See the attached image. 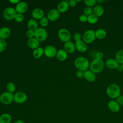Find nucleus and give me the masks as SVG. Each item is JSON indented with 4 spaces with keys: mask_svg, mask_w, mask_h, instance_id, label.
I'll return each instance as SVG.
<instances>
[{
    "mask_svg": "<svg viewBox=\"0 0 123 123\" xmlns=\"http://www.w3.org/2000/svg\"><path fill=\"white\" fill-rule=\"evenodd\" d=\"M117 70L119 71H122V67H121V65H119L118 66V67L117 68Z\"/></svg>",
    "mask_w": 123,
    "mask_h": 123,
    "instance_id": "a18cd8bd",
    "label": "nucleus"
},
{
    "mask_svg": "<svg viewBox=\"0 0 123 123\" xmlns=\"http://www.w3.org/2000/svg\"><path fill=\"white\" fill-rule=\"evenodd\" d=\"M75 0V1L76 2V3L77 2H81V0Z\"/></svg>",
    "mask_w": 123,
    "mask_h": 123,
    "instance_id": "49530a36",
    "label": "nucleus"
},
{
    "mask_svg": "<svg viewBox=\"0 0 123 123\" xmlns=\"http://www.w3.org/2000/svg\"><path fill=\"white\" fill-rule=\"evenodd\" d=\"M84 72L81 71V70H77L76 72V76L77 77L79 78H81L82 77H84Z\"/></svg>",
    "mask_w": 123,
    "mask_h": 123,
    "instance_id": "ea45409f",
    "label": "nucleus"
},
{
    "mask_svg": "<svg viewBox=\"0 0 123 123\" xmlns=\"http://www.w3.org/2000/svg\"><path fill=\"white\" fill-rule=\"evenodd\" d=\"M121 67H122V71H123V64H121Z\"/></svg>",
    "mask_w": 123,
    "mask_h": 123,
    "instance_id": "de8ad7c7",
    "label": "nucleus"
},
{
    "mask_svg": "<svg viewBox=\"0 0 123 123\" xmlns=\"http://www.w3.org/2000/svg\"><path fill=\"white\" fill-rule=\"evenodd\" d=\"M119 64H123V49L118 50L115 54V59Z\"/></svg>",
    "mask_w": 123,
    "mask_h": 123,
    "instance_id": "cd10ccee",
    "label": "nucleus"
},
{
    "mask_svg": "<svg viewBox=\"0 0 123 123\" xmlns=\"http://www.w3.org/2000/svg\"><path fill=\"white\" fill-rule=\"evenodd\" d=\"M32 16L35 20H40L44 16V12L40 8H35L32 12Z\"/></svg>",
    "mask_w": 123,
    "mask_h": 123,
    "instance_id": "f3484780",
    "label": "nucleus"
},
{
    "mask_svg": "<svg viewBox=\"0 0 123 123\" xmlns=\"http://www.w3.org/2000/svg\"><path fill=\"white\" fill-rule=\"evenodd\" d=\"M104 62L102 59L97 58L94 59L89 64V70L95 74H98L101 72L104 68Z\"/></svg>",
    "mask_w": 123,
    "mask_h": 123,
    "instance_id": "f03ea898",
    "label": "nucleus"
},
{
    "mask_svg": "<svg viewBox=\"0 0 123 123\" xmlns=\"http://www.w3.org/2000/svg\"><path fill=\"white\" fill-rule=\"evenodd\" d=\"M11 29L6 26H3L0 28V38L5 40L11 35Z\"/></svg>",
    "mask_w": 123,
    "mask_h": 123,
    "instance_id": "dca6fc26",
    "label": "nucleus"
},
{
    "mask_svg": "<svg viewBox=\"0 0 123 123\" xmlns=\"http://www.w3.org/2000/svg\"><path fill=\"white\" fill-rule=\"evenodd\" d=\"M83 40L86 44H90L96 38L95 36V31L92 29H88L83 34L82 36Z\"/></svg>",
    "mask_w": 123,
    "mask_h": 123,
    "instance_id": "423d86ee",
    "label": "nucleus"
},
{
    "mask_svg": "<svg viewBox=\"0 0 123 123\" xmlns=\"http://www.w3.org/2000/svg\"><path fill=\"white\" fill-rule=\"evenodd\" d=\"M6 88L8 92L13 93L16 90V86L14 83L10 82L7 84Z\"/></svg>",
    "mask_w": 123,
    "mask_h": 123,
    "instance_id": "c756f323",
    "label": "nucleus"
},
{
    "mask_svg": "<svg viewBox=\"0 0 123 123\" xmlns=\"http://www.w3.org/2000/svg\"><path fill=\"white\" fill-rule=\"evenodd\" d=\"M105 64L108 68L111 69H117L119 65L118 62L114 59H109L107 60Z\"/></svg>",
    "mask_w": 123,
    "mask_h": 123,
    "instance_id": "aec40b11",
    "label": "nucleus"
},
{
    "mask_svg": "<svg viewBox=\"0 0 123 123\" xmlns=\"http://www.w3.org/2000/svg\"><path fill=\"white\" fill-rule=\"evenodd\" d=\"M84 14L87 16L92 14L93 13V9L91 7H86L84 9Z\"/></svg>",
    "mask_w": 123,
    "mask_h": 123,
    "instance_id": "f704fd0d",
    "label": "nucleus"
},
{
    "mask_svg": "<svg viewBox=\"0 0 123 123\" xmlns=\"http://www.w3.org/2000/svg\"><path fill=\"white\" fill-rule=\"evenodd\" d=\"M90 62L84 56H79L74 61V65L78 69L85 72L89 68Z\"/></svg>",
    "mask_w": 123,
    "mask_h": 123,
    "instance_id": "f257e3e1",
    "label": "nucleus"
},
{
    "mask_svg": "<svg viewBox=\"0 0 123 123\" xmlns=\"http://www.w3.org/2000/svg\"><path fill=\"white\" fill-rule=\"evenodd\" d=\"M95 56L96 58L102 60V58L103 57V53L101 51H98L96 53Z\"/></svg>",
    "mask_w": 123,
    "mask_h": 123,
    "instance_id": "a19ab883",
    "label": "nucleus"
},
{
    "mask_svg": "<svg viewBox=\"0 0 123 123\" xmlns=\"http://www.w3.org/2000/svg\"><path fill=\"white\" fill-rule=\"evenodd\" d=\"M79 20L81 22L85 23L87 21V16L84 14H81L79 17Z\"/></svg>",
    "mask_w": 123,
    "mask_h": 123,
    "instance_id": "4c0bfd02",
    "label": "nucleus"
},
{
    "mask_svg": "<svg viewBox=\"0 0 123 123\" xmlns=\"http://www.w3.org/2000/svg\"><path fill=\"white\" fill-rule=\"evenodd\" d=\"M15 9L17 13L23 14L27 11L28 5L25 1H20L15 5Z\"/></svg>",
    "mask_w": 123,
    "mask_h": 123,
    "instance_id": "f8f14e48",
    "label": "nucleus"
},
{
    "mask_svg": "<svg viewBox=\"0 0 123 123\" xmlns=\"http://www.w3.org/2000/svg\"><path fill=\"white\" fill-rule=\"evenodd\" d=\"M44 54V49L40 47L34 49L32 53L33 57L36 59L40 58Z\"/></svg>",
    "mask_w": 123,
    "mask_h": 123,
    "instance_id": "393cba45",
    "label": "nucleus"
},
{
    "mask_svg": "<svg viewBox=\"0 0 123 123\" xmlns=\"http://www.w3.org/2000/svg\"><path fill=\"white\" fill-rule=\"evenodd\" d=\"M74 44L76 50L80 52H85L87 49L86 44L82 40L75 41Z\"/></svg>",
    "mask_w": 123,
    "mask_h": 123,
    "instance_id": "ddd939ff",
    "label": "nucleus"
},
{
    "mask_svg": "<svg viewBox=\"0 0 123 123\" xmlns=\"http://www.w3.org/2000/svg\"><path fill=\"white\" fill-rule=\"evenodd\" d=\"M34 31V37L39 42L44 41L47 38L48 36V33L45 28L43 27H38Z\"/></svg>",
    "mask_w": 123,
    "mask_h": 123,
    "instance_id": "20e7f679",
    "label": "nucleus"
},
{
    "mask_svg": "<svg viewBox=\"0 0 123 123\" xmlns=\"http://www.w3.org/2000/svg\"><path fill=\"white\" fill-rule=\"evenodd\" d=\"M56 56L59 61L63 62L67 59L68 53L64 49H60L57 51Z\"/></svg>",
    "mask_w": 123,
    "mask_h": 123,
    "instance_id": "4be33fe9",
    "label": "nucleus"
},
{
    "mask_svg": "<svg viewBox=\"0 0 123 123\" xmlns=\"http://www.w3.org/2000/svg\"><path fill=\"white\" fill-rule=\"evenodd\" d=\"M27 26L28 29L35 31L38 28V23L36 20L31 19L28 21Z\"/></svg>",
    "mask_w": 123,
    "mask_h": 123,
    "instance_id": "a878e982",
    "label": "nucleus"
},
{
    "mask_svg": "<svg viewBox=\"0 0 123 123\" xmlns=\"http://www.w3.org/2000/svg\"><path fill=\"white\" fill-rule=\"evenodd\" d=\"M24 18L25 17L23 14L17 13L14 17V20L17 23H21L24 21Z\"/></svg>",
    "mask_w": 123,
    "mask_h": 123,
    "instance_id": "2f4dec72",
    "label": "nucleus"
},
{
    "mask_svg": "<svg viewBox=\"0 0 123 123\" xmlns=\"http://www.w3.org/2000/svg\"><path fill=\"white\" fill-rule=\"evenodd\" d=\"M82 36L80 33H75L74 35V40L75 42L82 40Z\"/></svg>",
    "mask_w": 123,
    "mask_h": 123,
    "instance_id": "e433bc0d",
    "label": "nucleus"
},
{
    "mask_svg": "<svg viewBox=\"0 0 123 123\" xmlns=\"http://www.w3.org/2000/svg\"><path fill=\"white\" fill-rule=\"evenodd\" d=\"M7 42L5 40L0 38V52L4 51L7 48Z\"/></svg>",
    "mask_w": 123,
    "mask_h": 123,
    "instance_id": "473e14b6",
    "label": "nucleus"
},
{
    "mask_svg": "<svg viewBox=\"0 0 123 123\" xmlns=\"http://www.w3.org/2000/svg\"><path fill=\"white\" fill-rule=\"evenodd\" d=\"M12 121L11 115L8 113H3L0 115V123H11Z\"/></svg>",
    "mask_w": 123,
    "mask_h": 123,
    "instance_id": "b1692460",
    "label": "nucleus"
},
{
    "mask_svg": "<svg viewBox=\"0 0 123 123\" xmlns=\"http://www.w3.org/2000/svg\"><path fill=\"white\" fill-rule=\"evenodd\" d=\"M26 36L28 38V39L33 38L35 36V31L28 29L26 32Z\"/></svg>",
    "mask_w": 123,
    "mask_h": 123,
    "instance_id": "c9c22d12",
    "label": "nucleus"
},
{
    "mask_svg": "<svg viewBox=\"0 0 123 123\" xmlns=\"http://www.w3.org/2000/svg\"><path fill=\"white\" fill-rule=\"evenodd\" d=\"M57 50L53 45H48L44 48V54L49 58H52L56 56Z\"/></svg>",
    "mask_w": 123,
    "mask_h": 123,
    "instance_id": "9d476101",
    "label": "nucleus"
},
{
    "mask_svg": "<svg viewBox=\"0 0 123 123\" xmlns=\"http://www.w3.org/2000/svg\"><path fill=\"white\" fill-rule=\"evenodd\" d=\"M109 109L113 112H117L120 109V106L115 100H111L108 103Z\"/></svg>",
    "mask_w": 123,
    "mask_h": 123,
    "instance_id": "4468645a",
    "label": "nucleus"
},
{
    "mask_svg": "<svg viewBox=\"0 0 123 123\" xmlns=\"http://www.w3.org/2000/svg\"><path fill=\"white\" fill-rule=\"evenodd\" d=\"M68 1H62L57 5V10L60 13H64L67 12L69 9Z\"/></svg>",
    "mask_w": 123,
    "mask_h": 123,
    "instance_id": "6ab92c4d",
    "label": "nucleus"
},
{
    "mask_svg": "<svg viewBox=\"0 0 123 123\" xmlns=\"http://www.w3.org/2000/svg\"><path fill=\"white\" fill-rule=\"evenodd\" d=\"M107 35L106 30L102 28H98L95 31L96 37L98 39H103L105 38Z\"/></svg>",
    "mask_w": 123,
    "mask_h": 123,
    "instance_id": "bb28decb",
    "label": "nucleus"
},
{
    "mask_svg": "<svg viewBox=\"0 0 123 123\" xmlns=\"http://www.w3.org/2000/svg\"><path fill=\"white\" fill-rule=\"evenodd\" d=\"M104 13V9L102 6L97 5L93 9V13L97 17L101 16Z\"/></svg>",
    "mask_w": 123,
    "mask_h": 123,
    "instance_id": "5701e85b",
    "label": "nucleus"
},
{
    "mask_svg": "<svg viewBox=\"0 0 123 123\" xmlns=\"http://www.w3.org/2000/svg\"><path fill=\"white\" fill-rule=\"evenodd\" d=\"M116 99V101L120 105V106H123V95H120Z\"/></svg>",
    "mask_w": 123,
    "mask_h": 123,
    "instance_id": "58836bf2",
    "label": "nucleus"
},
{
    "mask_svg": "<svg viewBox=\"0 0 123 123\" xmlns=\"http://www.w3.org/2000/svg\"><path fill=\"white\" fill-rule=\"evenodd\" d=\"M39 23L40 25L41 26V27L44 28L45 27H47L49 25V20H48L47 16H44L40 19Z\"/></svg>",
    "mask_w": 123,
    "mask_h": 123,
    "instance_id": "7c9ffc66",
    "label": "nucleus"
},
{
    "mask_svg": "<svg viewBox=\"0 0 123 123\" xmlns=\"http://www.w3.org/2000/svg\"><path fill=\"white\" fill-rule=\"evenodd\" d=\"M27 99V95L24 92L18 91L14 94L13 101L17 104L25 102Z\"/></svg>",
    "mask_w": 123,
    "mask_h": 123,
    "instance_id": "1a4fd4ad",
    "label": "nucleus"
},
{
    "mask_svg": "<svg viewBox=\"0 0 123 123\" xmlns=\"http://www.w3.org/2000/svg\"><path fill=\"white\" fill-rule=\"evenodd\" d=\"M58 36L61 41L65 43L70 41L71 35L68 29L66 28H61L58 32Z\"/></svg>",
    "mask_w": 123,
    "mask_h": 123,
    "instance_id": "6e6552de",
    "label": "nucleus"
},
{
    "mask_svg": "<svg viewBox=\"0 0 123 123\" xmlns=\"http://www.w3.org/2000/svg\"><path fill=\"white\" fill-rule=\"evenodd\" d=\"M10 3H12V4H17L18 3H19L20 1L19 0H10L9 1Z\"/></svg>",
    "mask_w": 123,
    "mask_h": 123,
    "instance_id": "37998d69",
    "label": "nucleus"
},
{
    "mask_svg": "<svg viewBox=\"0 0 123 123\" xmlns=\"http://www.w3.org/2000/svg\"><path fill=\"white\" fill-rule=\"evenodd\" d=\"M63 47L64 49L68 53H74L76 50L75 44L71 41H69L64 43Z\"/></svg>",
    "mask_w": 123,
    "mask_h": 123,
    "instance_id": "a211bd4d",
    "label": "nucleus"
},
{
    "mask_svg": "<svg viewBox=\"0 0 123 123\" xmlns=\"http://www.w3.org/2000/svg\"><path fill=\"white\" fill-rule=\"evenodd\" d=\"M14 99L13 93L8 91L4 92L0 95V102L4 105H9L11 104Z\"/></svg>",
    "mask_w": 123,
    "mask_h": 123,
    "instance_id": "39448f33",
    "label": "nucleus"
},
{
    "mask_svg": "<svg viewBox=\"0 0 123 123\" xmlns=\"http://www.w3.org/2000/svg\"><path fill=\"white\" fill-rule=\"evenodd\" d=\"M17 12L12 7H8L6 8L3 12V16L5 20L7 21H11L14 19Z\"/></svg>",
    "mask_w": 123,
    "mask_h": 123,
    "instance_id": "0eeeda50",
    "label": "nucleus"
},
{
    "mask_svg": "<svg viewBox=\"0 0 123 123\" xmlns=\"http://www.w3.org/2000/svg\"><path fill=\"white\" fill-rule=\"evenodd\" d=\"M60 17V12L57 9H52L50 10L47 14V17L50 21H55Z\"/></svg>",
    "mask_w": 123,
    "mask_h": 123,
    "instance_id": "9b49d317",
    "label": "nucleus"
},
{
    "mask_svg": "<svg viewBox=\"0 0 123 123\" xmlns=\"http://www.w3.org/2000/svg\"><path fill=\"white\" fill-rule=\"evenodd\" d=\"M106 94L110 98L114 99L121 95V89L116 84L109 85L106 89Z\"/></svg>",
    "mask_w": 123,
    "mask_h": 123,
    "instance_id": "7ed1b4c3",
    "label": "nucleus"
},
{
    "mask_svg": "<svg viewBox=\"0 0 123 123\" xmlns=\"http://www.w3.org/2000/svg\"><path fill=\"white\" fill-rule=\"evenodd\" d=\"M84 77L88 82H93L96 79V75L90 70H87L84 72Z\"/></svg>",
    "mask_w": 123,
    "mask_h": 123,
    "instance_id": "2eb2a0df",
    "label": "nucleus"
},
{
    "mask_svg": "<svg viewBox=\"0 0 123 123\" xmlns=\"http://www.w3.org/2000/svg\"><path fill=\"white\" fill-rule=\"evenodd\" d=\"M14 123H25V122L21 120H16L14 122Z\"/></svg>",
    "mask_w": 123,
    "mask_h": 123,
    "instance_id": "c03bdc74",
    "label": "nucleus"
},
{
    "mask_svg": "<svg viewBox=\"0 0 123 123\" xmlns=\"http://www.w3.org/2000/svg\"><path fill=\"white\" fill-rule=\"evenodd\" d=\"M98 17L92 13V14L87 16V21L90 24H95L98 21Z\"/></svg>",
    "mask_w": 123,
    "mask_h": 123,
    "instance_id": "c85d7f7f",
    "label": "nucleus"
},
{
    "mask_svg": "<svg viewBox=\"0 0 123 123\" xmlns=\"http://www.w3.org/2000/svg\"><path fill=\"white\" fill-rule=\"evenodd\" d=\"M68 3L69 4V5L70 7H74L75 6H76L77 3L75 1V0H68Z\"/></svg>",
    "mask_w": 123,
    "mask_h": 123,
    "instance_id": "79ce46f5",
    "label": "nucleus"
},
{
    "mask_svg": "<svg viewBox=\"0 0 123 123\" xmlns=\"http://www.w3.org/2000/svg\"><path fill=\"white\" fill-rule=\"evenodd\" d=\"M39 42H39L37 39L33 37L32 38H29L27 40V45L29 48L34 50L39 47Z\"/></svg>",
    "mask_w": 123,
    "mask_h": 123,
    "instance_id": "412c9836",
    "label": "nucleus"
},
{
    "mask_svg": "<svg viewBox=\"0 0 123 123\" xmlns=\"http://www.w3.org/2000/svg\"><path fill=\"white\" fill-rule=\"evenodd\" d=\"M84 2L87 7H91L96 4L97 1L96 0H84Z\"/></svg>",
    "mask_w": 123,
    "mask_h": 123,
    "instance_id": "72a5a7b5",
    "label": "nucleus"
}]
</instances>
